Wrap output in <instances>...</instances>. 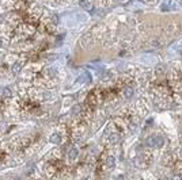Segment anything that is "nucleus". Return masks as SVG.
Returning <instances> with one entry per match:
<instances>
[{
  "label": "nucleus",
  "mask_w": 182,
  "mask_h": 180,
  "mask_svg": "<svg viewBox=\"0 0 182 180\" xmlns=\"http://www.w3.org/2000/svg\"><path fill=\"white\" fill-rule=\"evenodd\" d=\"M133 92H135V89L132 87H125L124 89H122V95H124L125 99H130L133 96Z\"/></svg>",
  "instance_id": "1"
},
{
  "label": "nucleus",
  "mask_w": 182,
  "mask_h": 180,
  "mask_svg": "<svg viewBox=\"0 0 182 180\" xmlns=\"http://www.w3.org/2000/svg\"><path fill=\"white\" fill-rule=\"evenodd\" d=\"M78 154H79V150L76 148H71V149L68 150V159L69 160L78 159Z\"/></svg>",
  "instance_id": "2"
},
{
  "label": "nucleus",
  "mask_w": 182,
  "mask_h": 180,
  "mask_svg": "<svg viewBox=\"0 0 182 180\" xmlns=\"http://www.w3.org/2000/svg\"><path fill=\"white\" fill-rule=\"evenodd\" d=\"M155 144H156V135H151V137L147 138L146 145L148 148H155Z\"/></svg>",
  "instance_id": "3"
},
{
  "label": "nucleus",
  "mask_w": 182,
  "mask_h": 180,
  "mask_svg": "<svg viewBox=\"0 0 182 180\" xmlns=\"http://www.w3.org/2000/svg\"><path fill=\"white\" fill-rule=\"evenodd\" d=\"M79 4H80V7H83L84 10H91L93 8V4L89 0H79Z\"/></svg>",
  "instance_id": "4"
},
{
  "label": "nucleus",
  "mask_w": 182,
  "mask_h": 180,
  "mask_svg": "<svg viewBox=\"0 0 182 180\" xmlns=\"http://www.w3.org/2000/svg\"><path fill=\"white\" fill-rule=\"evenodd\" d=\"M49 141H50L52 144H60L61 137H60V134H52V135H50V138H49Z\"/></svg>",
  "instance_id": "5"
},
{
  "label": "nucleus",
  "mask_w": 182,
  "mask_h": 180,
  "mask_svg": "<svg viewBox=\"0 0 182 180\" xmlns=\"http://www.w3.org/2000/svg\"><path fill=\"white\" fill-rule=\"evenodd\" d=\"M106 165L109 167V168H113L116 165V159L113 157V156H109L107 159H106Z\"/></svg>",
  "instance_id": "6"
},
{
  "label": "nucleus",
  "mask_w": 182,
  "mask_h": 180,
  "mask_svg": "<svg viewBox=\"0 0 182 180\" xmlns=\"http://www.w3.org/2000/svg\"><path fill=\"white\" fill-rule=\"evenodd\" d=\"M155 72L158 76H162V75H165V72H166V68H165V65H158L155 68Z\"/></svg>",
  "instance_id": "7"
},
{
  "label": "nucleus",
  "mask_w": 182,
  "mask_h": 180,
  "mask_svg": "<svg viewBox=\"0 0 182 180\" xmlns=\"http://www.w3.org/2000/svg\"><path fill=\"white\" fill-rule=\"evenodd\" d=\"M165 145V138L163 137H156V144H155V148H162Z\"/></svg>",
  "instance_id": "8"
},
{
  "label": "nucleus",
  "mask_w": 182,
  "mask_h": 180,
  "mask_svg": "<svg viewBox=\"0 0 182 180\" xmlns=\"http://www.w3.org/2000/svg\"><path fill=\"white\" fill-rule=\"evenodd\" d=\"M80 113H82V106H80V104L73 106L72 107V115H79Z\"/></svg>",
  "instance_id": "9"
},
{
  "label": "nucleus",
  "mask_w": 182,
  "mask_h": 180,
  "mask_svg": "<svg viewBox=\"0 0 182 180\" xmlns=\"http://www.w3.org/2000/svg\"><path fill=\"white\" fill-rule=\"evenodd\" d=\"M19 71H21V64H19V62H16V64L12 65V73L16 75V73H19Z\"/></svg>",
  "instance_id": "10"
},
{
  "label": "nucleus",
  "mask_w": 182,
  "mask_h": 180,
  "mask_svg": "<svg viewBox=\"0 0 182 180\" xmlns=\"http://www.w3.org/2000/svg\"><path fill=\"white\" fill-rule=\"evenodd\" d=\"M110 141H111L113 144H116V142H118V141H120V135H118L117 133L111 134V135H110Z\"/></svg>",
  "instance_id": "11"
},
{
  "label": "nucleus",
  "mask_w": 182,
  "mask_h": 180,
  "mask_svg": "<svg viewBox=\"0 0 182 180\" xmlns=\"http://www.w3.org/2000/svg\"><path fill=\"white\" fill-rule=\"evenodd\" d=\"M1 95H3L4 98H10V96H11L10 88H3V89H1Z\"/></svg>",
  "instance_id": "12"
},
{
  "label": "nucleus",
  "mask_w": 182,
  "mask_h": 180,
  "mask_svg": "<svg viewBox=\"0 0 182 180\" xmlns=\"http://www.w3.org/2000/svg\"><path fill=\"white\" fill-rule=\"evenodd\" d=\"M175 168H177V171H182V161H177L175 163Z\"/></svg>",
  "instance_id": "13"
},
{
  "label": "nucleus",
  "mask_w": 182,
  "mask_h": 180,
  "mask_svg": "<svg viewBox=\"0 0 182 180\" xmlns=\"http://www.w3.org/2000/svg\"><path fill=\"white\" fill-rule=\"evenodd\" d=\"M1 45H3V41H1V38H0V46H1Z\"/></svg>",
  "instance_id": "14"
}]
</instances>
